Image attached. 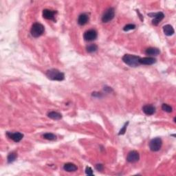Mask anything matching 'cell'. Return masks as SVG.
<instances>
[{"mask_svg": "<svg viewBox=\"0 0 176 176\" xmlns=\"http://www.w3.org/2000/svg\"><path fill=\"white\" fill-rule=\"evenodd\" d=\"M139 57L136 55H129V54H127V55H125L122 58V60L127 65H129L130 67H137L140 65V60Z\"/></svg>", "mask_w": 176, "mask_h": 176, "instance_id": "obj_1", "label": "cell"}, {"mask_svg": "<svg viewBox=\"0 0 176 176\" xmlns=\"http://www.w3.org/2000/svg\"><path fill=\"white\" fill-rule=\"evenodd\" d=\"M46 76L49 79L52 80L61 81L65 78V74L57 69H50L46 72Z\"/></svg>", "mask_w": 176, "mask_h": 176, "instance_id": "obj_2", "label": "cell"}, {"mask_svg": "<svg viewBox=\"0 0 176 176\" xmlns=\"http://www.w3.org/2000/svg\"><path fill=\"white\" fill-rule=\"evenodd\" d=\"M44 26L40 23H34L32 26L30 30V33L33 37H39L44 33Z\"/></svg>", "mask_w": 176, "mask_h": 176, "instance_id": "obj_3", "label": "cell"}, {"mask_svg": "<svg viewBox=\"0 0 176 176\" xmlns=\"http://www.w3.org/2000/svg\"><path fill=\"white\" fill-rule=\"evenodd\" d=\"M115 16V10L114 8H109L107 9L102 17V22L103 23H108L111 21Z\"/></svg>", "mask_w": 176, "mask_h": 176, "instance_id": "obj_4", "label": "cell"}, {"mask_svg": "<svg viewBox=\"0 0 176 176\" xmlns=\"http://www.w3.org/2000/svg\"><path fill=\"white\" fill-rule=\"evenodd\" d=\"M162 144V141L160 138H154L151 140L149 143V148L152 152H158L161 149Z\"/></svg>", "mask_w": 176, "mask_h": 176, "instance_id": "obj_5", "label": "cell"}, {"mask_svg": "<svg viewBox=\"0 0 176 176\" xmlns=\"http://www.w3.org/2000/svg\"><path fill=\"white\" fill-rule=\"evenodd\" d=\"M149 16H150L151 17H154V19L152 21V24L154 26H158L161 21H162L165 17V14L162 12H157V13H149L148 14Z\"/></svg>", "mask_w": 176, "mask_h": 176, "instance_id": "obj_6", "label": "cell"}, {"mask_svg": "<svg viewBox=\"0 0 176 176\" xmlns=\"http://www.w3.org/2000/svg\"><path fill=\"white\" fill-rule=\"evenodd\" d=\"M83 38L87 41H92L97 38V32L94 30H89L83 34Z\"/></svg>", "mask_w": 176, "mask_h": 176, "instance_id": "obj_7", "label": "cell"}, {"mask_svg": "<svg viewBox=\"0 0 176 176\" xmlns=\"http://www.w3.org/2000/svg\"><path fill=\"white\" fill-rule=\"evenodd\" d=\"M6 136H8L10 139L13 140L15 142H19L23 139L24 138V134H22L20 132H15V133H12V132L8 131L6 133Z\"/></svg>", "mask_w": 176, "mask_h": 176, "instance_id": "obj_8", "label": "cell"}, {"mask_svg": "<svg viewBox=\"0 0 176 176\" xmlns=\"http://www.w3.org/2000/svg\"><path fill=\"white\" fill-rule=\"evenodd\" d=\"M140 159V156L139 154L136 151H132V152H130L127 155V160L129 162L131 163H134L138 162Z\"/></svg>", "mask_w": 176, "mask_h": 176, "instance_id": "obj_9", "label": "cell"}, {"mask_svg": "<svg viewBox=\"0 0 176 176\" xmlns=\"http://www.w3.org/2000/svg\"><path fill=\"white\" fill-rule=\"evenodd\" d=\"M140 64H142V65H153L156 62V59L154 57H144V58H140L139 60Z\"/></svg>", "mask_w": 176, "mask_h": 176, "instance_id": "obj_10", "label": "cell"}, {"mask_svg": "<svg viewBox=\"0 0 176 176\" xmlns=\"http://www.w3.org/2000/svg\"><path fill=\"white\" fill-rule=\"evenodd\" d=\"M142 111L146 115L151 116L156 112V107L152 105H146L142 107Z\"/></svg>", "mask_w": 176, "mask_h": 176, "instance_id": "obj_11", "label": "cell"}, {"mask_svg": "<svg viewBox=\"0 0 176 176\" xmlns=\"http://www.w3.org/2000/svg\"><path fill=\"white\" fill-rule=\"evenodd\" d=\"M56 12L54 10H51L49 9H45L43 10V18L49 20L55 19V15Z\"/></svg>", "mask_w": 176, "mask_h": 176, "instance_id": "obj_12", "label": "cell"}, {"mask_svg": "<svg viewBox=\"0 0 176 176\" xmlns=\"http://www.w3.org/2000/svg\"><path fill=\"white\" fill-rule=\"evenodd\" d=\"M89 21V15L87 13H83L80 14L78 19V24L80 26H84Z\"/></svg>", "mask_w": 176, "mask_h": 176, "instance_id": "obj_13", "label": "cell"}, {"mask_svg": "<svg viewBox=\"0 0 176 176\" xmlns=\"http://www.w3.org/2000/svg\"><path fill=\"white\" fill-rule=\"evenodd\" d=\"M63 169L65 171L68 172H74V171H77V167L73 163H66V164L63 166Z\"/></svg>", "mask_w": 176, "mask_h": 176, "instance_id": "obj_14", "label": "cell"}, {"mask_svg": "<svg viewBox=\"0 0 176 176\" xmlns=\"http://www.w3.org/2000/svg\"><path fill=\"white\" fill-rule=\"evenodd\" d=\"M163 31H164V33L167 36H171V35H173L175 32V30L174 29H173V26L169 24L165 25V26L163 27Z\"/></svg>", "mask_w": 176, "mask_h": 176, "instance_id": "obj_15", "label": "cell"}, {"mask_svg": "<svg viewBox=\"0 0 176 176\" xmlns=\"http://www.w3.org/2000/svg\"><path fill=\"white\" fill-rule=\"evenodd\" d=\"M160 53V50L156 48V47H149L146 50L145 54L147 55L151 56H157Z\"/></svg>", "mask_w": 176, "mask_h": 176, "instance_id": "obj_16", "label": "cell"}, {"mask_svg": "<svg viewBox=\"0 0 176 176\" xmlns=\"http://www.w3.org/2000/svg\"><path fill=\"white\" fill-rule=\"evenodd\" d=\"M47 116L53 120H60L62 119V115L57 111H50L47 114Z\"/></svg>", "mask_w": 176, "mask_h": 176, "instance_id": "obj_17", "label": "cell"}, {"mask_svg": "<svg viewBox=\"0 0 176 176\" xmlns=\"http://www.w3.org/2000/svg\"><path fill=\"white\" fill-rule=\"evenodd\" d=\"M17 158V154L15 152H11L8 154L7 160L8 163H12L14 162L16 160Z\"/></svg>", "mask_w": 176, "mask_h": 176, "instance_id": "obj_18", "label": "cell"}, {"mask_svg": "<svg viewBox=\"0 0 176 176\" xmlns=\"http://www.w3.org/2000/svg\"><path fill=\"white\" fill-rule=\"evenodd\" d=\"M87 52L89 53H92L98 50V46L96 44H90L86 47Z\"/></svg>", "mask_w": 176, "mask_h": 176, "instance_id": "obj_19", "label": "cell"}, {"mask_svg": "<svg viewBox=\"0 0 176 176\" xmlns=\"http://www.w3.org/2000/svg\"><path fill=\"white\" fill-rule=\"evenodd\" d=\"M43 138L48 140H55L57 139V136L52 133H46L43 135Z\"/></svg>", "mask_w": 176, "mask_h": 176, "instance_id": "obj_20", "label": "cell"}, {"mask_svg": "<svg viewBox=\"0 0 176 176\" xmlns=\"http://www.w3.org/2000/svg\"><path fill=\"white\" fill-rule=\"evenodd\" d=\"M162 110H164L165 111H166V112H168V113L172 112V111H173L172 107H171L170 105H169L167 104H162Z\"/></svg>", "mask_w": 176, "mask_h": 176, "instance_id": "obj_21", "label": "cell"}, {"mask_svg": "<svg viewBox=\"0 0 176 176\" xmlns=\"http://www.w3.org/2000/svg\"><path fill=\"white\" fill-rule=\"evenodd\" d=\"M136 28V26L134 24H127L123 28V30L125 31V32H127L129 30H134V29Z\"/></svg>", "mask_w": 176, "mask_h": 176, "instance_id": "obj_22", "label": "cell"}, {"mask_svg": "<svg viewBox=\"0 0 176 176\" xmlns=\"http://www.w3.org/2000/svg\"><path fill=\"white\" fill-rule=\"evenodd\" d=\"M128 122L127 123H125V125L123 126V127L122 128V129H121V131H120L119 132V135H123V134H125V133L126 132V129H127V125H128Z\"/></svg>", "mask_w": 176, "mask_h": 176, "instance_id": "obj_23", "label": "cell"}, {"mask_svg": "<svg viewBox=\"0 0 176 176\" xmlns=\"http://www.w3.org/2000/svg\"><path fill=\"white\" fill-rule=\"evenodd\" d=\"M85 173L88 175H93V171L91 167H87L85 169Z\"/></svg>", "mask_w": 176, "mask_h": 176, "instance_id": "obj_24", "label": "cell"}, {"mask_svg": "<svg viewBox=\"0 0 176 176\" xmlns=\"http://www.w3.org/2000/svg\"><path fill=\"white\" fill-rule=\"evenodd\" d=\"M96 169L98 171H102L103 169V166L102 165H96Z\"/></svg>", "mask_w": 176, "mask_h": 176, "instance_id": "obj_25", "label": "cell"}]
</instances>
